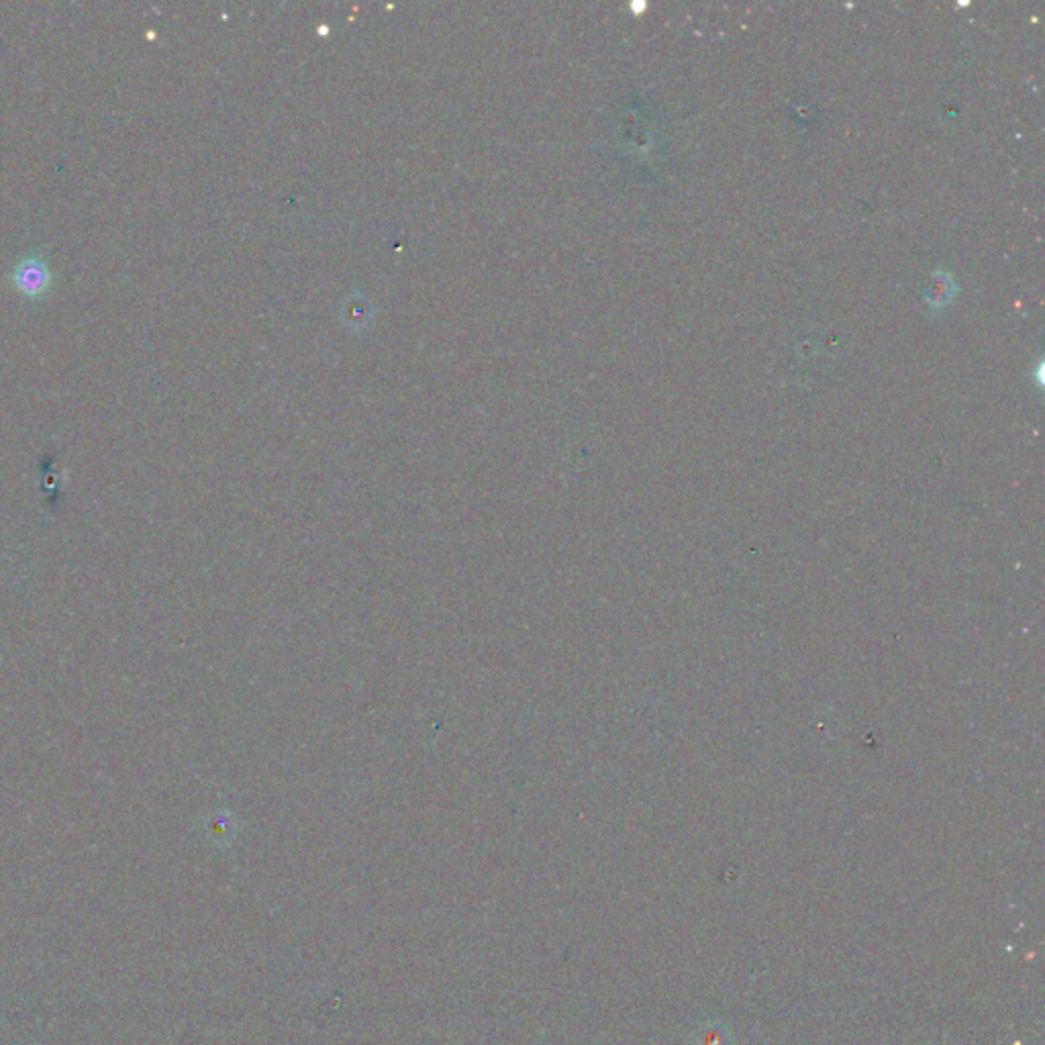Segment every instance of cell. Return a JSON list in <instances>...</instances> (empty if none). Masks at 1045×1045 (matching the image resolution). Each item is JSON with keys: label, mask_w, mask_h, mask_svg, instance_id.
<instances>
[{"label": "cell", "mask_w": 1045, "mask_h": 1045, "mask_svg": "<svg viewBox=\"0 0 1045 1045\" xmlns=\"http://www.w3.org/2000/svg\"><path fill=\"white\" fill-rule=\"evenodd\" d=\"M11 282L25 296L37 298V296L45 294L49 290V286H52L54 274H52V270H49V266L45 264V260H41L37 256H29V258H23L15 266Z\"/></svg>", "instance_id": "1"}]
</instances>
